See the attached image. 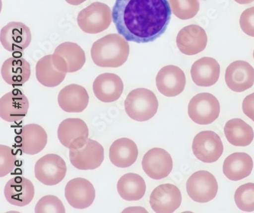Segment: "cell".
<instances>
[{
	"label": "cell",
	"mask_w": 254,
	"mask_h": 213,
	"mask_svg": "<svg viewBox=\"0 0 254 213\" xmlns=\"http://www.w3.org/2000/svg\"><path fill=\"white\" fill-rule=\"evenodd\" d=\"M171 14L168 0H116L113 20L127 42L149 43L164 35Z\"/></svg>",
	"instance_id": "cell-1"
},
{
	"label": "cell",
	"mask_w": 254,
	"mask_h": 213,
	"mask_svg": "<svg viewBox=\"0 0 254 213\" xmlns=\"http://www.w3.org/2000/svg\"><path fill=\"white\" fill-rule=\"evenodd\" d=\"M130 47L119 34H109L97 40L91 48V57L100 68H119L128 58Z\"/></svg>",
	"instance_id": "cell-2"
},
{
	"label": "cell",
	"mask_w": 254,
	"mask_h": 213,
	"mask_svg": "<svg viewBox=\"0 0 254 213\" xmlns=\"http://www.w3.org/2000/svg\"><path fill=\"white\" fill-rule=\"evenodd\" d=\"M158 106V100L154 92L146 88L130 91L125 101V109L127 116L140 123L154 117Z\"/></svg>",
	"instance_id": "cell-3"
},
{
	"label": "cell",
	"mask_w": 254,
	"mask_h": 213,
	"mask_svg": "<svg viewBox=\"0 0 254 213\" xmlns=\"http://www.w3.org/2000/svg\"><path fill=\"white\" fill-rule=\"evenodd\" d=\"M113 21L110 7L103 2H96L83 8L77 16V23L83 32L98 34L104 32Z\"/></svg>",
	"instance_id": "cell-4"
},
{
	"label": "cell",
	"mask_w": 254,
	"mask_h": 213,
	"mask_svg": "<svg viewBox=\"0 0 254 213\" xmlns=\"http://www.w3.org/2000/svg\"><path fill=\"white\" fill-rule=\"evenodd\" d=\"M220 110L219 101L211 93H198L189 103V116L192 122L201 126L214 123L219 116Z\"/></svg>",
	"instance_id": "cell-5"
},
{
	"label": "cell",
	"mask_w": 254,
	"mask_h": 213,
	"mask_svg": "<svg viewBox=\"0 0 254 213\" xmlns=\"http://www.w3.org/2000/svg\"><path fill=\"white\" fill-rule=\"evenodd\" d=\"M52 60L55 68L62 73H74L84 66L86 55L77 44L64 42L57 47Z\"/></svg>",
	"instance_id": "cell-6"
},
{
	"label": "cell",
	"mask_w": 254,
	"mask_h": 213,
	"mask_svg": "<svg viewBox=\"0 0 254 213\" xmlns=\"http://www.w3.org/2000/svg\"><path fill=\"white\" fill-rule=\"evenodd\" d=\"M187 190L193 201L205 204L216 197L218 182L215 176L210 172L199 170L190 176L187 180Z\"/></svg>",
	"instance_id": "cell-7"
},
{
	"label": "cell",
	"mask_w": 254,
	"mask_h": 213,
	"mask_svg": "<svg viewBox=\"0 0 254 213\" xmlns=\"http://www.w3.org/2000/svg\"><path fill=\"white\" fill-rule=\"evenodd\" d=\"M69 160L76 169L95 170L104 160V148L99 142L88 139L83 145L69 150Z\"/></svg>",
	"instance_id": "cell-8"
},
{
	"label": "cell",
	"mask_w": 254,
	"mask_h": 213,
	"mask_svg": "<svg viewBox=\"0 0 254 213\" xmlns=\"http://www.w3.org/2000/svg\"><path fill=\"white\" fill-rule=\"evenodd\" d=\"M193 154L204 163L216 162L222 155L224 145L221 138L212 131H203L193 139Z\"/></svg>",
	"instance_id": "cell-9"
},
{
	"label": "cell",
	"mask_w": 254,
	"mask_h": 213,
	"mask_svg": "<svg viewBox=\"0 0 254 213\" xmlns=\"http://www.w3.org/2000/svg\"><path fill=\"white\" fill-rule=\"evenodd\" d=\"M66 174V162L58 154H46L35 164V177L46 186L60 184L64 179Z\"/></svg>",
	"instance_id": "cell-10"
},
{
	"label": "cell",
	"mask_w": 254,
	"mask_h": 213,
	"mask_svg": "<svg viewBox=\"0 0 254 213\" xmlns=\"http://www.w3.org/2000/svg\"><path fill=\"white\" fill-rule=\"evenodd\" d=\"M142 168L153 180H162L170 175L174 162L170 153L160 147L150 149L142 159Z\"/></svg>",
	"instance_id": "cell-11"
},
{
	"label": "cell",
	"mask_w": 254,
	"mask_h": 213,
	"mask_svg": "<svg viewBox=\"0 0 254 213\" xmlns=\"http://www.w3.org/2000/svg\"><path fill=\"white\" fill-rule=\"evenodd\" d=\"M0 42L8 52H22L32 42V33L29 28L22 22H9L1 29Z\"/></svg>",
	"instance_id": "cell-12"
},
{
	"label": "cell",
	"mask_w": 254,
	"mask_h": 213,
	"mask_svg": "<svg viewBox=\"0 0 254 213\" xmlns=\"http://www.w3.org/2000/svg\"><path fill=\"white\" fill-rule=\"evenodd\" d=\"M65 197L73 208L83 210L93 204L96 198V190L89 180L77 177L66 184Z\"/></svg>",
	"instance_id": "cell-13"
},
{
	"label": "cell",
	"mask_w": 254,
	"mask_h": 213,
	"mask_svg": "<svg viewBox=\"0 0 254 213\" xmlns=\"http://www.w3.org/2000/svg\"><path fill=\"white\" fill-rule=\"evenodd\" d=\"M58 137L62 145L69 150L76 149L89 139V129L82 119H66L58 127Z\"/></svg>",
	"instance_id": "cell-14"
},
{
	"label": "cell",
	"mask_w": 254,
	"mask_h": 213,
	"mask_svg": "<svg viewBox=\"0 0 254 213\" xmlns=\"http://www.w3.org/2000/svg\"><path fill=\"white\" fill-rule=\"evenodd\" d=\"M182 194L174 184H161L156 187L150 197V205L157 213H173L180 207Z\"/></svg>",
	"instance_id": "cell-15"
},
{
	"label": "cell",
	"mask_w": 254,
	"mask_h": 213,
	"mask_svg": "<svg viewBox=\"0 0 254 213\" xmlns=\"http://www.w3.org/2000/svg\"><path fill=\"white\" fill-rule=\"evenodd\" d=\"M186 83L187 79L184 71L174 65L162 68L156 77L157 89L167 97H174L184 92Z\"/></svg>",
	"instance_id": "cell-16"
},
{
	"label": "cell",
	"mask_w": 254,
	"mask_h": 213,
	"mask_svg": "<svg viewBox=\"0 0 254 213\" xmlns=\"http://www.w3.org/2000/svg\"><path fill=\"white\" fill-rule=\"evenodd\" d=\"M28 109L29 101L19 89H13L0 99V116L8 123L22 120L26 116Z\"/></svg>",
	"instance_id": "cell-17"
},
{
	"label": "cell",
	"mask_w": 254,
	"mask_h": 213,
	"mask_svg": "<svg viewBox=\"0 0 254 213\" xmlns=\"http://www.w3.org/2000/svg\"><path fill=\"white\" fill-rule=\"evenodd\" d=\"M207 43L208 37L205 29L197 25L184 27L177 37V45L180 52L189 56L202 52Z\"/></svg>",
	"instance_id": "cell-18"
},
{
	"label": "cell",
	"mask_w": 254,
	"mask_h": 213,
	"mask_svg": "<svg viewBox=\"0 0 254 213\" xmlns=\"http://www.w3.org/2000/svg\"><path fill=\"white\" fill-rule=\"evenodd\" d=\"M225 82L234 92L248 90L254 84V68L244 61L233 62L225 71Z\"/></svg>",
	"instance_id": "cell-19"
},
{
	"label": "cell",
	"mask_w": 254,
	"mask_h": 213,
	"mask_svg": "<svg viewBox=\"0 0 254 213\" xmlns=\"http://www.w3.org/2000/svg\"><path fill=\"white\" fill-rule=\"evenodd\" d=\"M93 93L103 103H113L123 95L124 83L120 76L106 73L98 76L93 82Z\"/></svg>",
	"instance_id": "cell-20"
},
{
	"label": "cell",
	"mask_w": 254,
	"mask_h": 213,
	"mask_svg": "<svg viewBox=\"0 0 254 213\" xmlns=\"http://www.w3.org/2000/svg\"><path fill=\"white\" fill-rule=\"evenodd\" d=\"M4 195L10 204L16 207H25L35 197V187L31 180L23 177H16L7 182Z\"/></svg>",
	"instance_id": "cell-21"
},
{
	"label": "cell",
	"mask_w": 254,
	"mask_h": 213,
	"mask_svg": "<svg viewBox=\"0 0 254 213\" xmlns=\"http://www.w3.org/2000/svg\"><path fill=\"white\" fill-rule=\"evenodd\" d=\"M89 94L83 86L70 84L60 91L58 101L60 107L66 113H82L89 104Z\"/></svg>",
	"instance_id": "cell-22"
},
{
	"label": "cell",
	"mask_w": 254,
	"mask_h": 213,
	"mask_svg": "<svg viewBox=\"0 0 254 213\" xmlns=\"http://www.w3.org/2000/svg\"><path fill=\"white\" fill-rule=\"evenodd\" d=\"M220 71L221 68L216 60L208 57L201 58L191 66V79L197 86L209 87L218 82Z\"/></svg>",
	"instance_id": "cell-23"
},
{
	"label": "cell",
	"mask_w": 254,
	"mask_h": 213,
	"mask_svg": "<svg viewBox=\"0 0 254 213\" xmlns=\"http://www.w3.org/2000/svg\"><path fill=\"white\" fill-rule=\"evenodd\" d=\"M138 148L134 141L122 138L113 142L109 148V159L113 165L121 168L130 167L135 163Z\"/></svg>",
	"instance_id": "cell-24"
},
{
	"label": "cell",
	"mask_w": 254,
	"mask_h": 213,
	"mask_svg": "<svg viewBox=\"0 0 254 213\" xmlns=\"http://www.w3.org/2000/svg\"><path fill=\"white\" fill-rule=\"evenodd\" d=\"M48 135L46 131L38 124L23 126L20 134V147L29 155L38 154L46 147Z\"/></svg>",
	"instance_id": "cell-25"
},
{
	"label": "cell",
	"mask_w": 254,
	"mask_h": 213,
	"mask_svg": "<svg viewBox=\"0 0 254 213\" xmlns=\"http://www.w3.org/2000/svg\"><path fill=\"white\" fill-rule=\"evenodd\" d=\"M1 75L8 84L22 86L31 76V66L24 58H8L1 68Z\"/></svg>",
	"instance_id": "cell-26"
},
{
	"label": "cell",
	"mask_w": 254,
	"mask_h": 213,
	"mask_svg": "<svg viewBox=\"0 0 254 213\" xmlns=\"http://www.w3.org/2000/svg\"><path fill=\"white\" fill-rule=\"evenodd\" d=\"M254 168L252 157L243 152H237L226 157L223 164V173L227 178L238 181L251 175Z\"/></svg>",
	"instance_id": "cell-27"
},
{
	"label": "cell",
	"mask_w": 254,
	"mask_h": 213,
	"mask_svg": "<svg viewBox=\"0 0 254 213\" xmlns=\"http://www.w3.org/2000/svg\"><path fill=\"white\" fill-rule=\"evenodd\" d=\"M225 136L230 144L237 147H246L254 139V129L241 119H232L225 124Z\"/></svg>",
	"instance_id": "cell-28"
},
{
	"label": "cell",
	"mask_w": 254,
	"mask_h": 213,
	"mask_svg": "<svg viewBox=\"0 0 254 213\" xmlns=\"http://www.w3.org/2000/svg\"><path fill=\"white\" fill-rule=\"evenodd\" d=\"M117 190L119 196L123 200L137 201L143 198L145 194V181L139 174L128 173L119 179Z\"/></svg>",
	"instance_id": "cell-29"
},
{
	"label": "cell",
	"mask_w": 254,
	"mask_h": 213,
	"mask_svg": "<svg viewBox=\"0 0 254 213\" xmlns=\"http://www.w3.org/2000/svg\"><path fill=\"white\" fill-rule=\"evenodd\" d=\"M66 73L58 71L53 64L52 55H46L36 65V77L41 84L47 87H56L63 82Z\"/></svg>",
	"instance_id": "cell-30"
},
{
	"label": "cell",
	"mask_w": 254,
	"mask_h": 213,
	"mask_svg": "<svg viewBox=\"0 0 254 213\" xmlns=\"http://www.w3.org/2000/svg\"><path fill=\"white\" fill-rule=\"evenodd\" d=\"M172 12L182 20L195 17L199 11L198 0H169Z\"/></svg>",
	"instance_id": "cell-31"
},
{
	"label": "cell",
	"mask_w": 254,
	"mask_h": 213,
	"mask_svg": "<svg viewBox=\"0 0 254 213\" xmlns=\"http://www.w3.org/2000/svg\"><path fill=\"white\" fill-rule=\"evenodd\" d=\"M237 207L244 212L251 213L254 211V184L241 185L237 189L235 194Z\"/></svg>",
	"instance_id": "cell-32"
},
{
	"label": "cell",
	"mask_w": 254,
	"mask_h": 213,
	"mask_svg": "<svg viewBox=\"0 0 254 213\" xmlns=\"http://www.w3.org/2000/svg\"><path fill=\"white\" fill-rule=\"evenodd\" d=\"M65 212L62 200L52 195L45 196L40 199L35 209L36 213H64Z\"/></svg>",
	"instance_id": "cell-33"
},
{
	"label": "cell",
	"mask_w": 254,
	"mask_h": 213,
	"mask_svg": "<svg viewBox=\"0 0 254 213\" xmlns=\"http://www.w3.org/2000/svg\"><path fill=\"white\" fill-rule=\"evenodd\" d=\"M17 157L11 147L0 145V177L10 174L16 166Z\"/></svg>",
	"instance_id": "cell-34"
},
{
	"label": "cell",
	"mask_w": 254,
	"mask_h": 213,
	"mask_svg": "<svg viewBox=\"0 0 254 213\" xmlns=\"http://www.w3.org/2000/svg\"><path fill=\"white\" fill-rule=\"evenodd\" d=\"M240 26L243 32L251 37H254V6L247 8L241 14Z\"/></svg>",
	"instance_id": "cell-35"
},
{
	"label": "cell",
	"mask_w": 254,
	"mask_h": 213,
	"mask_svg": "<svg viewBox=\"0 0 254 213\" xmlns=\"http://www.w3.org/2000/svg\"><path fill=\"white\" fill-rule=\"evenodd\" d=\"M243 112L254 122V93L248 95L243 101Z\"/></svg>",
	"instance_id": "cell-36"
},
{
	"label": "cell",
	"mask_w": 254,
	"mask_h": 213,
	"mask_svg": "<svg viewBox=\"0 0 254 213\" xmlns=\"http://www.w3.org/2000/svg\"><path fill=\"white\" fill-rule=\"evenodd\" d=\"M67 3L72 5H78L86 2V0H65Z\"/></svg>",
	"instance_id": "cell-37"
},
{
	"label": "cell",
	"mask_w": 254,
	"mask_h": 213,
	"mask_svg": "<svg viewBox=\"0 0 254 213\" xmlns=\"http://www.w3.org/2000/svg\"><path fill=\"white\" fill-rule=\"evenodd\" d=\"M235 1L238 3L241 4V5H245V4H249L254 2V0H235Z\"/></svg>",
	"instance_id": "cell-38"
},
{
	"label": "cell",
	"mask_w": 254,
	"mask_h": 213,
	"mask_svg": "<svg viewBox=\"0 0 254 213\" xmlns=\"http://www.w3.org/2000/svg\"></svg>",
	"instance_id": "cell-39"
}]
</instances>
